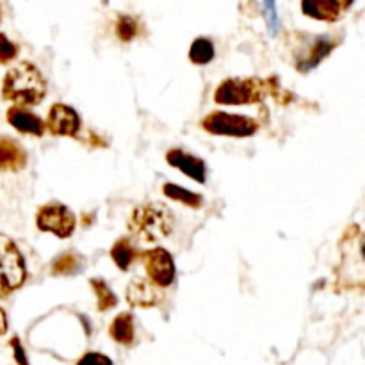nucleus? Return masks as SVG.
I'll return each instance as SVG.
<instances>
[{"label": "nucleus", "mask_w": 365, "mask_h": 365, "mask_svg": "<svg viewBox=\"0 0 365 365\" xmlns=\"http://www.w3.org/2000/svg\"><path fill=\"white\" fill-rule=\"evenodd\" d=\"M0 93L4 100L16 106H38L46 95V81L38 66L29 61H21L4 75Z\"/></svg>", "instance_id": "f257e3e1"}, {"label": "nucleus", "mask_w": 365, "mask_h": 365, "mask_svg": "<svg viewBox=\"0 0 365 365\" xmlns=\"http://www.w3.org/2000/svg\"><path fill=\"white\" fill-rule=\"evenodd\" d=\"M175 228V214L166 203L146 202L128 217V232L143 242H159Z\"/></svg>", "instance_id": "f03ea898"}, {"label": "nucleus", "mask_w": 365, "mask_h": 365, "mask_svg": "<svg viewBox=\"0 0 365 365\" xmlns=\"http://www.w3.org/2000/svg\"><path fill=\"white\" fill-rule=\"evenodd\" d=\"M278 95L274 78H227L214 91V102L220 106H250Z\"/></svg>", "instance_id": "7ed1b4c3"}, {"label": "nucleus", "mask_w": 365, "mask_h": 365, "mask_svg": "<svg viewBox=\"0 0 365 365\" xmlns=\"http://www.w3.org/2000/svg\"><path fill=\"white\" fill-rule=\"evenodd\" d=\"M27 280V264L24 253L9 235L0 234V299L9 298L24 287Z\"/></svg>", "instance_id": "20e7f679"}, {"label": "nucleus", "mask_w": 365, "mask_h": 365, "mask_svg": "<svg viewBox=\"0 0 365 365\" xmlns=\"http://www.w3.org/2000/svg\"><path fill=\"white\" fill-rule=\"evenodd\" d=\"M260 125L253 118L242 114H228L223 110H214L202 120V128L212 135L227 138H252L257 134Z\"/></svg>", "instance_id": "39448f33"}, {"label": "nucleus", "mask_w": 365, "mask_h": 365, "mask_svg": "<svg viewBox=\"0 0 365 365\" xmlns=\"http://www.w3.org/2000/svg\"><path fill=\"white\" fill-rule=\"evenodd\" d=\"M36 227L39 232H48L59 239H68L73 235L77 227V217L70 207L59 202H48L41 205L36 214Z\"/></svg>", "instance_id": "423d86ee"}, {"label": "nucleus", "mask_w": 365, "mask_h": 365, "mask_svg": "<svg viewBox=\"0 0 365 365\" xmlns=\"http://www.w3.org/2000/svg\"><path fill=\"white\" fill-rule=\"evenodd\" d=\"M143 264H145L146 277L155 287L166 289L173 285L177 278L175 260L166 248H152L143 252Z\"/></svg>", "instance_id": "0eeeda50"}, {"label": "nucleus", "mask_w": 365, "mask_h": 365, "mask_svg": "<svg viewBox=\"0 0 365 365\" xmlns=\"http://www.w3.org/2000/svg\"><path fill=\"white\" fill-rule=\"evenodd\" d=\"M82 120L77 110L66 103H53L48 109L45 127L57 138H77Z\"/></svg>", "instance_id": "6e6552de"}, {"label": "nucleus", "mask_w": 365, "mask_h": 365, "mask_svg": "<svg viewBox=\"0 0 365 365\" xmlns=\"http://www.w3.org/2000/svg\"><path fill=\"white\" fill-rule=\"evenodd\" d=\"M355 0H302V13L317 21L335 24Z\"/></svg>", "instance_id": "1a4fd4ad"}, {"label": "nucleus", "mask_w": 365, "mask_h": 365, "mask_svg": "<svg viewBox=\"0 0 365 365\" xmlns=\"http://www.w3.org/2000/svg\"><path fill=\"white\" fill-rule=\"evenodd\" d=\"M335 46H337V43L330 36H317V38H314L310 46L299 50L298 56H296V68H298V71L307 73V71L319 66L330 56Z\"/></svg>", "instance_id": "9d476101"}, {"label": "nucleus", "mask_w": 365, "mask_h": 365, "mask_svg": "<svg viewBox=\"0 0 365 365\" xmlns=\"http://www.w3.org/2000/svg\"><path fill=\"white\" fill-rule=\"evenodd\" d=\"M166 160L171 168L182 171L185 177H189L191 180L198 182V184H205L207 180V164L205 160L200 159V157L191 155V153L184 152L180 148H171L166 153Z\"/></svg>", "instance_id": "9b49d317"}, {"label": "nucleus", "mask_w": 365, "mask_h": 365, "mask_svg": "<svg viewBox=\"0 0 365 365\" xmlns=\"http://www.w3.org/2000/svg\"><path fill=\"white\" fill-rule=\"evenodd\" d=\"M160 299H163V294L148 278L135 277L128 284L127 303L134 309H152L159 305Z\"/></svg>", "instance_id": "f8f14e48"}, {"label": "nucleus", "mask_w": 365, "mask_h": 365, "mask_svg": "<svg viewBox=\"0 0 365 365\" xmlns=\"http://www.w3.org/2000/svg\"><path fill=\"white\" fill-rule=\"evenodd\" d=\"M6 120H7V123H9L14 130L20 132V134L41 138L46 130L45 121H43L38 114H34V113H31L29 109H25L24 106L9 107L6 113Z\"/></svg>", "instance_id": "ddd939ff"}, {"label": "nucleus", "mask_w": 365, "mask_h": 365, "mask_svg": "<svg viewBox=\"0 0 365 365\" xmlns=\"http://www.w3.org/2000/svg\"><path fill=\"white\" fill-rule=\"evenodd\" d=\"M27 166V152L13 138L0 135V171H21Z\"/></svg>", "instance_id": "4468645a"}, {"label": "nucleus", "mask_w": 365, "mask_h": 365, "mask_svg": "<svg viewBox=\"0 0 365 365\" xmlns=\"http://www.w3.org/2000/svg\"><path fill=\"white\" fill-rule=\"evenodd\" d=\"M109 335L121 346H132L135 341V323L130 312L118 314L109 327Z\"/></svg>", "instance_id": "2eb2a0df"}, {"label": "nucleus", "mask_w": 365, "mask_h": 365, "mask_svg": "<svg viewBox=\"0 0 365 365\" xmlns=\"http://www.w3.org/2000/svg\"><path fill=\"white\" fill-rule=\"evenodd\" d=\"M139 252L128 237H120L110 248V259L118 266L120 271H128L132 264L138 260Z\"/></svg>", "instance_id": "dca6fc26"}, {"label": "nucleus", "mask_w": 365, "mask_h": 365, "mask_svg": "<svg viewBox=\"0 0 365 365\" xmlns=\"http://www.w3.org/2000/svg\"><path fill=\"white\" fill-rule=\"evenodd\" d=\"M82 264H84V260L81 255L73 252H64L50 262V273L53 277H70V274L78 273L82 269Z\"/></svg>", "instance_id": "f3484780"}, {"label": "nucleus", "mask_w": 365, "mask_h": 365, "mask_svg": "<svg viewBox=\"0 0 365 365\" xmlns=\"http://www.w3.org/2000/svg\"><path fill=\"white\" fill-rule=\"evenodd\" d=\"M164 196H168L173 202L182 203L185 207H191V209H200L203 205V196L198 195V192H192L189 189L180 187V185L173 184V182H166L163 185Z\"/></svg>", "instance_id": "a211bd4d"}, {"label": "nucleus", "mask_w": 365, "mask_h": 365, "mask_svg": "<svg viewBox=\"0 0 365 365\" xmlns=\"http://www.w3.org/2000/svg\"><path fill=\"white\" fill-rule=\"evenodd\" d=\"M89 285L95 291L96 296V307H98L100 312H107V310L114 309L118 305V298L113 292V289L106 284V280L102 278H89Z\"/></svg>", "instance_id": "6ab92c4d"}, {"label": "nucleus", "mask_w": 365, "mask_h": 365, "mask_svg": "<svg viewBox=\"0 0 365 365\" xmlns=\"http://www.w3.org/2000/svg\"><path fill=\"white\" fill-rule=\"evenodd\" d=\"M214 56H216V48H214V43L209 38H196L191 43V48H189V61L192 64H203L212 63Z\"/></svg>", "instance_id": "aec40b11"}, {"label": "nucleus", "mask_w": 365, "mask_h": 365, "mask_svg": "<svg viewBox=\"0 0 365 365\" xmlns=\"http://www.w3.org/2000/svg\"><path fill=\"white\" fill-rule=\"evenodd\" d=\"M139 31V24L134 16L130 14H120L116 20V36L120 38V41L128 43L132 39H135Z\"/></svg>", "instance_id": "412c9836"}, {"label": "nucleus", "mask_w": 365, "mask_h": 365, "mask_svg": "<svg viewBox=\"0 0 365 365\" xmlns=\"http://www.w3.org/2000/svg\"><path fill=\"white\" fill-rule=\"evenodd\" d=\"M18 52H20V48H18L16 43L11 41L7 34L0 32V64L7 66L9 63H13L18 57Z\"/></svg>", "instance_id": "4be33fe9"}, {"label": "nucleus", "mask_w": 365, "mask_h": 365, "mask_svg": "<svg viewBox=\"0 0 365 365\" xmlns=\"http://www.w3.org/2000/svg\"><path fill=\"white\" fill-rule=\"evenodd\" d=\"M264 2V16H266L267 29L271 34H277L278 31V13H277V0H262Z\"/></svg>", "instance_id": "5701e85b"}, {"label": "nucleus", "mask_w": 365, "mask_h": 365, "mask_svg": "<svg viewBox=\"0 0 365 365\" xmlns=\"http://www.w3.org/2000/svg\"><path fill=\"white\" fill-rule=\"evenodd\" d=\"M75 365H113V360L109 359L107 355L98 351H88L77 360Z\"/></svg>", "instance_id": "b1692460"}, {"label": "nucleus", "mask_w": 365, "mask_h": 365, "mask_svg": "<svg viewBox=\"0 0 365 365\" xmlns=\"http://www.w3.org/2000/svg\"><path fill=\"white\" fill-rule=\"evenodd\" d=\"M9 348L13 349V359H14V362H16L18 365H31V364H29L27 353H25L24 346H21L20 339H18L16 335H14V337L9 341Z\"/></svg>", "instance_id": "393cba45"}, {"label": "nucleus", "mask_w": 365, "mask_h": 365, "mask_svg": "<svg viewBox=\"0 0 365 365\" xmlns=\"http://www.w3.org/2000/svg\"><path fill=\"white\" fill-rule=\"evenodd\" d=\"M7 328H9V323H7V314L6 310L0 307V335H6Z\"/></svg>", "instance_id": "a878e982"}, {"label": "nucleus", "mask_w": 365, "mask_h": 365, "mask_svg": "<svg viewBox=\"0 0 365 365\" xmlns=\"http://www.w3.org/2000/svg\"><path fill=\"white\" fill-rule=\"evenodd\" d=\"M0 21H2V6H0Z\"/></svg>", "instance_id": "bb28decb"}]
</instances>
